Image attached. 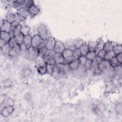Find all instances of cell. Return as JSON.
Segmentation results:
<instances>
[{
	"label": "cell",
	"instance_id": "obj_1",
	"mask_svg": "<svg viewBox=\"0 0 122 122\" xmlns=\"http://www.w3.org/2000/svg\"><path fill=\"white\" fill-rule=\"evenodd\" d=\"M37 34H38L41 38L44 41L48 39V30L47 27L42 24H40L37 27Z\"/></svg>",
	"mask_w": 122,
	"mask_h": 122
},
{
	"label": "cell",
	"instance_id": "obj_2",
	"mask_svg": "<svg viewBox=\"0 0 122 122\" xmlns=\"http://www.w3.org/2000/svg\"><path fill=\"white\" fill-rule=\"evenodd\" d=\"M39 56L38 49L31 47L28 49L27 57L30 60H34Z\"/></svg>",
	"mask_w": 122,
	"mask_h": 122
},
{
	"label": "cell",
	"instance_id": "obj_3",
	"mask_svg": "<svg viewBox=\"0 0 122 122\" xmlns=\"http://www.w3.org/2000/svg\"><path fill=\"white\" fill-rule=\"evenodd\" d=\"M99 69L100 72H105L110 70L111 68L109 61L103 60L101 62L98 64Z\"/></svg>",
	"mask_w": 122,
	"mask_h": 122
},
{
	"label": "cell",
	"instance_id": "obj_4",
	"mask_svg": "<svg viewBox=\"0 0 122 122\" xmlns=\"http://www.w3.org/2000/svg\"><path fill=\"white\" fill-rule=\"evenodd\" d=\"M44 41L41 37L38 34H35L32 37L31 46L37 48L38 46Z\"/></svg>",
	"mask_w": 122,
	"mask_h": 122
},
{
	"label": "cell",
	"instance_id": "obj_5",
	"mask_svg": "<svg viewBox=\"0 0 122 122\" xmlns=\"http://www.w3.org/2000/svg\"><path fill=\"white\" fill-rule=\"evenodd\" d=\"M45 47L48 50H53L56 43V40L54 38L50 37L45 41Z\"/></svg>",
	"mask_w": 122,
	"mask_h": 122
},
{
	"label": "cell",
	"instance_id": "obj_6",
	"mask_svg": "<svg viewBox=\"0 0 122 122\" xmlns=\"http://www.w3.org/2000/svg\"><path fill=\"white\" fill-rule=\"evenodd\" d=\"M65 49V45L61 41H56L53 49V51L55 53H62Z\"/></svg>",
	"mask_w": 122,
	"mask_h": 122
},
{
	"label": "cell",
	"instance_id": "obj_7",
	"mask_svg": "<svg viewBox=\"0 0 122 122\" xmlns=\"http://www.w3.org/2000/svg\"><path fill=\"white\" fill-rule=\"evenodd\" d=\"M28 12L30 15V16L33 18L37 16L40 12V9L35 4H33L31 5L28 10Z\"/></svg>",
	"mask_w": 122,
	"mask_h": 122
},
{
	"label": "cell",
	"instance_id": "obj_8",
	"mask_svg": "<svg viewBox=\"0 0 122 122\" xmlns=\"http://www.w3.org/2000/svg\"><path fill=\"white\" fill-rule=\"evenodd\" d=\"M11 30V23L8 22L5 20H1L0 31L10 32Z\"/></svg>",
	"mask_w": 122,
	"mask_h": 122
},
{
	"label": "cell",
	"instance_id": "obj_9",
	"mask_svg": "<svg viewBox=\"0 0 122 122\" xmlns=\"http://www.w3.org/2000/svg\"><path fill=\"white\" fill-rule=\"evenodd\" d=\"M54 60L56 64H63L64 62V58L61 53H55L54 56Z\"/></svg>",
	"mask_w": 122,
	"mask_h": 122
},
{
	"label": "cell",
	"instance_id": "obj_10",
	"mask_svg": "<svg viewBox=\"0 0 122 122\" xmlns=\"http://www.w3.org/2000/svg\"><path fill=\"white\" fill-rule=\"evenodd\" d=\"M104 44H105V42L102 39H99L97 40L96 46L94 51V52H95L96 55L99 51L103 49Z\"/></svg>",
	"mask_w": 122,
	"mask_h": 122
},
{
	"label": "cell",
	"instance_id": "obj_11",
	"mask_svg": "<svg viewBox=\"0 0 122 122\" xmlns=\"http://www.w3.org/2000/svg\"><path fill=\"white\" fill-rule=\"evenodd\" d=\"M24 0H13L12 3V7L17 9V10H19L20 8H22L23 5L24 4Z\"/></svg>",
	"mask_w": 122,
	"mask_h": 122
},
{
	"label": "cell",
	"instance_id": "obj_12",
	"mask_svg": "<svg viewBox=\"0 0 122 122\" xmlns=\"http://www.w3.org/2000/svg\"><path fill=\"white\" fill-rule=\"evenodd\" d=\"M81 54L83 56H86L87 53L89 51L88 43H84L79 48Z\"/></svg>",
	"mask_w": 122,
	"mask_h": 122
},
{
	"label": "cell",
	"instance_id": "obj_13",
	"mask_svg": "<svg viewBox=\"0 0 122 122\" xmlns=\"http://www.w3.org/2000/svg\"><path fill=\"white\" fill-rule=\"evenodd\" d=\"M68 65L70 69L72 70H77L80 65V63L78 59H75L74 60L72 61L71 63H70L68 64Z\"/></svg>",
	"mask_w": 122,
	"mask_h": 122
},
{
	"label": "cell",
	"instance_id": "obj_14",
	"mask_svg": "<svg viewBox=\"0 0 122 122\" xmlns=\"http://www.w3.org/2000/svg\"><path fill=\"white\" fill-rule=\"evenodd\" d=\"M31 41H32V36L30 34L26 36H24L23 43L26 45L28 49L31 47Z\"/></svg>",
	"mask_w": 122,
	"mask_h": 122
},
{
	"label": "cell",
	"instance_id": "obj_15",
	"mask_svg": "<svg viewBox=\"0 0 122 122\" xmlns=\"http://www.w3.org/2000/svg\"><path fill=\"white\" fill-rule=\"evenodd\" d=\"M34 61L35 62L36 65L37 67L46 65V63L44 61L42 57H41L39 55L34 60Z\"/></svg>",
	"mask_w": 122,
	"mask_h": 122
},
{
	"label": "cell",
	"instance_id": "obj_16",
	"mask_svg": "<svg viewBox=\"0 0 122 122\" xmlns=\"http://www.w3.org/2000/svg\"><path fill=\"white\" fill-rule=\"evenodd\" d=\"M5 20L10 23H12L16 21V15L15 13H10L8 14L5 17Z\"/></svg>",
	"mask_w": 122,
	"mask_h": 122
},
{
	"label": "cell",
	"instance_id": "obj_17",
	"mask_svg": "<svg viewBox=\"0 0 122 122\" xmlns=\"http://www.w3.org/2000/svg\"><path fill=\"white\" fill-rule=\"evenodd\" d=\"M12 48L10 46L9 44L7 42L2 48H1V51L3 54L5 55H8L9 52L11 50Z\"/></svg>",
	"mask_w": 122,
	"mask_h": 122
},
{
	"label": "cell",
	"instance_id": "obj_18",
	"mask_svg": "<svg viewBox=\"0 0 122 122\" xmlns=\"http://www.w3.org/2000/svg\"><path fill=\"white\" fill-rule=\"evenodd\" d=\"M112 70L113 72V76H121L122 75V67L121 64H118L112 67Z\"/></svg>",
	"mask_w": 122,
	"mask_h": 122
},
{
	"label": "cell",
	"instance_id": "obj_19",
	"mask_svg": "<svg viewBox=\"0 0 122 122\" xmlns=\"http://www.w3.org/2000/svg\"><path fill=\"white\" fill-rule=\"evenodd\" d=\"M11 37L10 33L5 31H0V39L4 40L7 42H8L9 40L10 39Z\"/></svg>",
	"mask_w": 122,
	"mask_h": 122
},
{
	"label": "cell",
	"instance_id": "obj_20",
	"mask_svg": "<svg viewBox=\"0 0 122 122\" xmlns=\"http://www.w3.org/2000/svg\"><path fill=\"white\" fill-rule=\"evenodd\" d=\"M115 56H116V54L114 53V52L112 50L108 51H106L103 60L109 61L112 58H113Z\"/></svg>",
	"mask_w": 122,
	"mask_h": 122
},
{
	"label": "cell",
	"instance_id": "obj_21",
	"mask_svg": "<svg viewBox=\"0 0 122 122\" xmlns=\"http://www.w3.org/2000/svg\"><path fill=\"white\" fill-rule=\"evenodd\" d=\"M30 28L29 26L24 25L22 26L21 28V33L24 36L30 35Z\"/></svg>",
	"mask_w": 122,
	"mask_h": 122
},
{
	"label": "cell",
	"instance_id": "obj_22",
	"mask_svg": "<svg viewBox=\"0 0 122 122\" xmlns=\"http://www.w3.org/2000/svg\"><path fill=\"white\" fill-rule=\"evenodd\" d=\"M114 45L113 44V43L111 41H108L106 42H105L103 50L106 51H108L112 50L113 47Z\"/></svg>",
	"mask_w": 122,
	"mask_h": 122
},
{
	"label": "cell",
	"instance_id": "obj_23",
	"mask_svg": "<svg viewBox=\"0 0 122 122\" xmlns=\"http://www.w3.org/2000/svg\"><path fill=\"white\" fill-rule=\"evenodd\" d=\"M19 52H20V50L19 45H18L16 47L11 49L10 52H9L8 56L10 57H15L18 54Z\"/></svg>",
	"mask_w": 122,
	"mask_h": 122
},
{
	"label": "cell",
	"instance_id": "obj_24",
	"mask_svg": "<svg viewBox=\"0 0 122 122\" xmlns=\"http://www.w3.org/2000/svg\"><path fill=\"white\" fill-rule=\"evenodd\" d=\"M91 70H92V72L95 74H98L100 73V71L99 69L98 64L93 61L92 62V65L91 68Z\"/></svg>",
	"mask_w": 122,
	"mask_h": 122
},
{
	"label": "cell",
	"instance_id": "obj_25",
	"mask_svg": "<svg viewBox=\"0 0 122 122\" xmlns=\"http://www.w3.org/2000/svg\"><path fill=\"white\" fill-rule=\"evenodd\" d=\"M114 53L116 55H118L121 53H122V47L121 44H116L115 45L112 49Z\"/></svg>",
	"mask_w": 122,
	"mask_h": 122
},
{
	"label": "cell",
	"instance_id": "obj_26",
	"mask_svg": "<svg viewBox=\"0 0 122 122\" xmlns=\"http://www.w3.org/2000/svg\"><path fill=\"white\" fill-rule=\"evenodd\" d=\"M61 54L63 58L64 59H66L67 58L72 56V51L69 50V49L66 48Z\"/></svg>",
	"mask_w": 122,
	"mask_h": 122
},
{
	"label": "cell",
	"instance_id": "obj_27",
	"mask_svg": "<svg viewBox=\"0 0 122 122\" xmlns=\"http://www.w3.org/2000/svg\"><path fill=\"white\" fill-rule=\"evenodd\" d=\"M14 38L17 41L18 45H19L23 42L24 36L23 34H22L21 33L20 34L16 35V36H15Z\"/></svg>",
	"mask_w": 122,
	"mask_h": 122
},
{
	"label": "cell",
	"instance_id": "obj_28",
	"mask_svg": "<svg viewBox=\"0 0 122 122\" xmlns=\"http://www.w3.org/2000/svg\"><path fill=\"white\" fill-rule=\"evenodd\" d=\"M84 43V42L82 39H75L73 41V45L75 48H80V47Z\"/></svg>",
	"mask_w": 122,
	"mask_h": 122
},
{
	"label": "cell",
	"instance_id": "obj_29",
	"mask_svg": "<svg viewBox=\"0 0 122 122\" xmlns=\"http://www.w3.org/2000/svg\"><path fill=\"white\" fill-rule=\"evenodd\" d=\"M81 55H82L79 48H76L72 51V56L75 58V59H78Z\"/></svg>",
	"mask_w": 122,
	"mask_h": 122
},
{
	"label": "cell",
	"instance_id": "obj_30",
	"mask_svg": "<svg viewBox=\"0 0 122 122\" xmlns=\"http://www.w3.org/2000/svg\"><path fill=\"white\" fill-rule=\"evenodd\" d=\"M33 4H34V3L33 1H32V0H24V4L23 5L22 8H23L28 10L30 7L31 5H32Z\"/></svg>",
	"mask_w": 122,
	"mask_h": 122
},
{
	"label": "cell",
	"instance_id": "obj_31",
	"mask_svg": "<svg viewBox=\"0 0 122 122\" xmlns=\"http://www.w3.org/2000/svg\"><path fill=\"white\" fill-rule=\"evenodd\" d=\"M96 56V54L94 51H89L87 53V54H86V55L85 56H86L87 59L92 61L94 59Z\"/></svg>",
	"mask_w": 122,
	"mask_h": 122
},
{
	"label": "cell",
	"instance_id": "obj_32",
	"mask_svg": "<svg viewBox=\"0 0 122 122\" xmlns=\"http://www.w3.org/2000/svg\"><path fill=\"white\" fill-rule=\"evenodd\" d=\"M96 44H97V41H90L88 43L89 51H94L96 46Z\"/></svg>",
	"mask_w": 122,
	"mask_h": 122
},
{
	"label": "cell",
	"instance_id": "obj_33",
	"mask_svg": "<svg viewBox=\"0 0 122 122\" xmlns=\"http://www.w3.org/2000/svg\"><path fill=\"white\" fill-rule=\"evenodd\" d=\"M12 81L10 79H6L3 81V86L6 88H10L12 85Z\"/></svg>",
	"mask_w": 122,
	"mask_h": 122
},
{
	"label": "cell",
	"instance_id": "obj_34",
	"mask_svg": "<svg viewBox=\"0 0 122 122\" xmlns=\"http://www.w3.org/2000/svg\"><path fill=\"white\" fill-rule=\"evenodd\" d=\"M54 66L53 64H46V71L47 73L49 74H52L54 69Z\"/></svg>",
	"mask_w": 122,
	"mask_h": 122
},
{
	"label": "cell",
	"instance_id": "obj_35",
	"mask_svg": "<svg viewBox=\"0 0 122 122\" xmlns=\"http://www.w3.org/2000/svg\"><path fill=\"white\" fill-rule=\"evenodd\" d=\"M22 26L20 24H19L18 26H17L13 30V34L14 36H16V35L20 34L21 33V28Z\"/></svg>",
	"mask_w": 122,
	"mask_h": 122
},
{
	"label": "cell",
	"instance_id": "obj_36",
	"mask_svg": "<svg viewBox=\"0 0 122 122\" xmlns=\"http://www.w3.org/2000/svg\"><path fill=\"white\" fill-rule=\"evenodd\" d=\"M37 71L38 72V73L41 74V75L47 73L46 65L37 67Z\"/></svg>",
	"mask_w": 122,
	"mask_h": 122
},
{
	"label": "cell",
	"instance_id": "obj_37",
	"mask_svg": "<svg viewBox=\"0 0 122 122\" xmlns=\"http://www.w3.org/2000/svg\"><path fill=\"white\" fill-rule=\"evenodd\" d=\"M1 114L2 116H3L4 117H8L9 116V115H10V113H9V112H8L6 106H4L1 110Z\"/></svg>",
	"mask_w": 122,
	"mask_h": 122
},
{
	"label": "cell",
	"instance_id": "obj_38",
	"mask_svg": "<svg viewBox=\"0 0 122 122\" xmlns=\"http://www.w3.org/2000/svg\"><path fill=\"white\" fill-rule=\"evenodd\" d=\"M60 72H61V71L59 66L57 65V64H55L54 66V69H53L52 75H54V76H58Z\"/></svg>",
	"mask_w": 122,
	"mask_h": 122
},
{
	"label": "cell",
	"instance_id": "obj_39",
	"mask_svg": "<svg viewBox=\"0 0 122 122\" xmlns=\"http://www.w3.org/2000/svg\"><path fill=\"white\" fill-rule=\"evenodd\" d=\"M8 43L9 44V45H10V46L12 48H14V47H16L18 45L17 41H16V40H15L14 37L11 38L9 40V41H8Z\"/></svg>",
	"mask_w": 122,
	"mask_h": 122
},
{
	"label": "cell",
	"instance_id": "obj_40",
	"mask_svg": "<svg viewBox=\"0 0 122 122\" xmlns=\"http://www.w3.org/2000/svg\"><path fill=\"white\" fill-rule=\"evenodd\" d=\"M92 61H90L89 60H87L86 62L85 63L84 65V67L85 70H89L91 69V68L92 67Z\"/></svg>",
	"mask_w": 122,
	"mask_h": 122
},
{
	"label": "cell",
	"instance_id": "obj_41",
	"mask_svg": "<svg viewBox=\"0 0 122 122\" xmlns=\"http://www.w3.org/2000/svg\"><path fill=\"white\" fill-rule=\"evenodd\" d=\"M109 62H110L111 66L112 67L119 64L118 63V61L117 60V58H116V56L113 57V58H112L111 60H110L109 61Z\"/></svg>",
	"mask_w": 122,
	"mask_h": 122
},
{
	"label": "cell",
	"instance_id": "obj_42",
	"mask_svg": "<svg viewBox=\"0 0 122 122\" xmlns=\"http://www.w3.org/2000/svg\"><path fill=\"white\" fill-rule=\"evenodd\" d=\"M122 107V103L121 102H119L116 105L115 107V110L117 114H121Z\"/></svg>",
	"mask_w": 122,
	"mask_h": 122
},
{
	"label": "cell",
	"instance_id": "obj_43",
	"mask_svg": "<svg viewBox=\"0 0 122 122\" xmlns=\"http://www.w3.org/2000/svg\"><path fill=\"white\" fill-rule=\"evenodd\" d=\"M87 58L85 56H83L81 55V56H80V57L78 59L79 63H80V65H82V66H84L85 63L86 62V61H87Z\"/></svg>",
	"mask_w": 122,
	"mask_h": 122
},
{
	"label": "cell",
	"instance_id": "obj_44",
	"mask_svg": "<svg viewBox=\"0 0 122 122\" xmlns=\"http://www.w3.org/2000/svg\"><path fill=\"white\" fill-rule=\"evenodd\" d=\"M47 50H48L45 48V47H44L42 48L38 49L39 55L41 57H43L46 54Z\"/></svg>",
	"mask_w": 122,
	"mask_h": 122
},
{
	"label": "cell",
	"instance_id": "obj_45",
	"mask_svg": "<svg viewBox=\"0 0 122 122\" xmlns=\"http://www.w3.org/2000/svg\"><path fill=\"white\" fill-rule=\"evenodd\" d=\"M74 60H75V58L73 56L64 59V63L63 64L68 65L70 63H71L72 61H73Z\"/></svg>",
	"mask_w": 122,
	"mask_h": 122
},
{
	"label": "cell",
	"instance_id": "obj_46",
	"mask_svg": "<svg viewBox=\"0 0 122 122\" xmlns=\"http://www.w3.org/2000/svg\"><path fill=\"white\" fill-rule=\"evenodd\" d=\"M106 51H105L103 49V50L100 51H99L98 53H97V55L98 57H99L100 58H101L103 59H104V56H105V54H106Z\"/></svg>",
	"mask_w": 122,
	"mask_h": 122
},
{
	"label": "cell",
	"instance_id": "obj_47",
	"mask_svg": "<svg viewBox=\"0 0 122 122\" xmlns=\"http://www.w3.org/2000/svg\"><path fill=\"white\" fill-rule=\"evenodd\" d=\"M7 103L8 105L11 106H14V104H15L14 101L11 98H8L7 99Z\"/></svg>",
	"mask_w": 122,
	"mask_h": 122
},
{
	"label": "cell",
	"instance_id": "obj_48",
	"mask_svg": "<svg viewBox=\"0 0 122 122\" xmlns=\"http://www.w3.org/2000/svg\"><path fill=\"white\" fill-rule=\"evenodd\" d=\"M103 60V59H102L100 58V57H98L97 55H96V57H95L94 59L92 61L94 62H95V63H97V64H99L100 62H102V61Z\"/></svg>",
	"mask_w": 122,
	"mask_h": 122
},
{
	"label": "cell",
	"instance_id": "obj_49",
	"mask_svg": "<svg viewBox=\"0 0 122 122\" xmlns=\"http://www.w3.org/2000/svg\"><path fill=\"white\" fill-rule=\"evenodd\" d=\"M116 57L118 61V63L119 64H121L122 63V53H121L118 55H116Z\"/></svg>",
	"mask_w": 122,
	"mask_h": 122
},
{
	"label": "cell",
	"instance_id": "obj_50",
	"mask_svg": "<svg viewBox=\"0 0 122 122\" xmlns=\"http://www.w3.org/2000/svg\"><path fill=\"white\" fill-rule=\"evenodd\" d=\"M30 73H31V71L28 68H26L23 70V74L24 76H27L29 75Z\"/></svg>",
	"mask_w": 122,
	"mask_h": 122
},
{
	"label": "cell",
	"instance_id": "obj_51",
	"mask_svg": "<svg viewBox=\"0 0 122 122\" xmlns=\"http://www.w3.org/2000/svg\"><path fill=\"white\" fill-rule=\"evenodd\" d=\"M94 111L99 116H101L102 114V111L97 107H95L94 108Z\"/></svg>",
	"mask_w": 122,
	"mask_h": 122
},
{
	"label": "cell",
	"instance_id": "obj_52",
	"mask_svg": "<svg viewBox=\"0 0 122 122\" xmlns=\"http://www.w3.org/2000/svg\"><path fill=\"white\" fill-rule=\"evenodd\" d=\"M6 107H7V109L8 112H9V113H10V114L12 113L13 112V111H14V108H13V106L7 105V106H6Z\"/></svg>",
	"mask_w": 122,
	"mask_h": 122
},
{
	"label": "cell",
	"instance_id": "obj_53",
	"mask_svg": "<svg viewBox=\"0 0 122 122\" xmlns=\"http://www.w3.org/2000/svg\"><path fill=\"white\" fill-rule=\"evenodd\" d=\"M7 43V42L6 41H5L4 40L0 39V49L2 48Z\"/></svg>",
	"mask_w": 122,
	"mask_h": 122
},
{
	"label": "cell",
	"instance_id": "obj_54",
	"mask_svg": "<svg viewBox=\"0 0 122 122\" xmlns=\"http://www.w3.org/2000/svg\"><path fill=\"white\" fill-rule=\"evenodd\" d=\"M5 100V96L4 95H1L0 97V104H2Z\"/></svg>",
	"mask_w": 122,
	"mask_h": 122
}]
</instances>
